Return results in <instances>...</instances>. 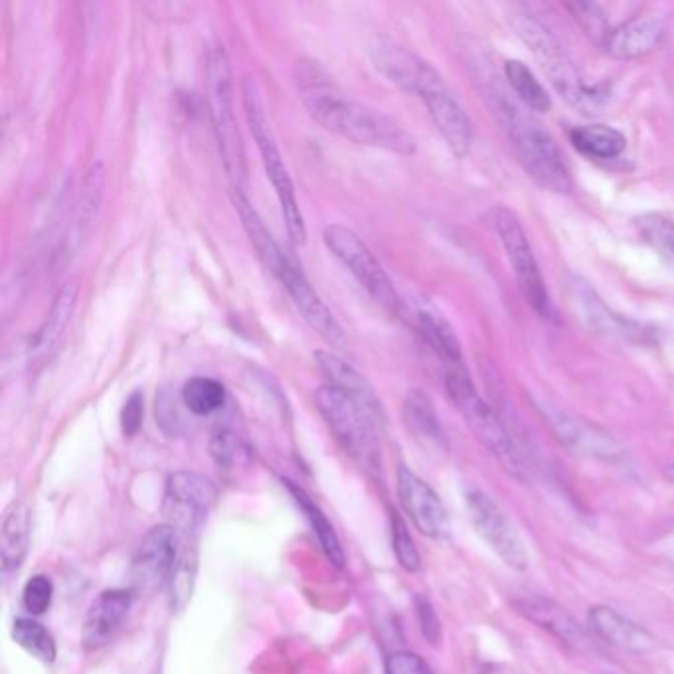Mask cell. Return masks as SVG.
Wrapping results in <instances>:
<instances>
[{
  "label": "cell",
  "mask_w": 674,
  "mask_h": 674,
  "mask_svg": "<svg viewBox=\"0 0 674 674\" xmlns=\"http://www.w3.org/2000/svg\"><path fill=\"white\" fill-rule=\"evenodd\" d=\"M512 28L519 34L520 40L531 48L532 54L538 58L544 74L570 105H574L584 115H597L608 107L611 98L608 86L587 84L558 38L541 21L529 14H517L512 18Z\"/></svg>",
  "instance_id": "3"
},
{
  "label": "cell",
  "mask_w": 674,
  "mask_h": 674,
  "mask_svg": "<svg viewBox=\"0 0 674 674\" xmlns=\"http://www.w3.org/2000/svg\"><path fill=\"white\" fill-rule=\"evenodd\" d=\"M664 476H666V481H669V483H674V461L673 463L669 465V467H666V471H664Z\"/></svg>",
  "instance_id": "42"
},
{
  "label": "cell",
  "mask_w": 674,
  "mask_h": 674,
  "mask_svg": "<svg viewBox=\"0 0 674 674\" xmlns=\"http://www.w3.org/2000/svg\"><path fill=\"white\" fill-rule=\"evenodd\" d=\"M505 76H507L510 89L517 93V98L526 110L536 111V113L550 111L552 100L546 88L532 74L531 67L519 60H509L505 66Z\"/></svg>",
  "instance_id": "29"
},
{
  "label": "cell",
  "mask_w": 674,
  "mask_h": 674,
  "mask_svg": "<svg viewBox=\"0 0 674 674\" xmlns=\"http://www.w3.org/2000/svg\"><path fill=\"white\" fill-rule=\"evenodd\" d=\"M267 271L281 283V288L285 289V293L293 301V305L297 307L301 317L305 319L313 331L321 336L325 343L332 348H344L346 346V336H344L341 322L334 319L332 310L325 305L319 293L310 285L309 279L289 259L288 254L281 255L277 259L276 266L269 267Z\"/></svg>",
  "instance_id": "11"
},
{
  "label": "cell",
  "mask_w": 674,
  "mask_h": 674,
  "mask_svg": "<svg viewBox=\"0 0 674 674\" xmlns=\"http://www.w3.org/2000/svg\"><path fill=\"white\" fill-rule=\"evenodd\" d=\"M133 606V594L127 589H107L93 599L89 606L81 643L86 651H98L105 647L122 630V623Z\"/></svg>",
  "instance_id": "18"
},
{
  "label": "cell",
  "mask_w": 674,
  "mask_h": 674,
  "mask_svg": "<svg viewBox=\"0 0 674 674\" xmlns=\"http://www.w3.org/2000/svg\"><path fill=\"white\" fill-rule=\"evenodd\" d=\"M404 313H408L409 322L414 325V329L418 331L421 339L430 344L437 356L442 358L445 368L463 365L461 346L455 336L454 329L449 327V322L445 321L440 313H435L430 307H416L414 310H404Z\"/></svg>",
  "instance_id": "24"
},
{
  "label": "cell",
  "mask_w": 674,
  "mask_h": 674,
  "mask_svg": "<svg viewBox=\"0 0 674 674\" xmlns=\"http://www.w3.org/2000/svg\"><path fill=\"white\" fill-rule=\"evenodd\" d=\"M206 93H208L216 143H218L226 175L232 182V190H243L245 151H243L242 133H240L238 117H236L232 67L221 46L211 48L208 58H206Z\"/></svg>",
  "instance_id": "6"
},
{
  "label": "cell",
  "mask_w": 674,
  "mask_h": 674,
  "mask_svg": "<svg viewBox=\"0 0 674 674\" xmlns=\"http://www.w3.org/2000/svg\"><path fill=\"white\" fill-rule=\"evenodd\" d=\"M386 674H433L420 654L409 651L392 652L386 659Z\"/></svg>",
  "instance_id": "39"
},
{
  "label": "cell",
  "mask_w": 674,
  "mask_h": 674,
  "mask_svg": "<svg viewBox=\"0 0 674 674\" xmlns=\"http://www.w3.org/2000/svg\"><path fill=\"white\" fill-rule=\"evenodd\" d=\"M211 454L214 461L224 469H233L247 461V447L242 437L232 430H220L214 433L211 442Z\"/></svg>",
  "instance_id": "35"
},
{
  "label": "cell",
  "mask_w": 674,
  "mask_h": 674,
  "mask_svg": "<svg viewBox=\"0 0 674 674\" xmlns=\"http://www.w3.org/2000/svg\"><path fill=\"white\" fill-rule=\"evenodd\" d=\"M565 9L572 12L575 23L582 26V30L594 42L603 48L611 28H609L608 18H606L603 11L599 9V4H596V2H570V4H565Z\"/></svg>",
  "instance_id": "34"
},
{
  "label": "cell",
  "mask_w": 674,
  "mask_h": 674,
  "mask_svg": "<svg viewBox=\"0 0 674 674\" xmlns=\"http://www.w3.org/2000/svg\"><path fill=\"white\" fill-rule=\"evenodd\" d=\"M666 36L669 21L663 12L645 11L611 28L603 50L615 60H639L659 50Z\"/></svg>",
  "instance_id": "16"
},
{
  "label": "cell",
  "mask_w": 674,
  "mask_h": 674,
  "mask_svg": "<svg viewBox=\"0 0 674 674\" xmlns=\"http://www.w3.org/2000/svg\"><path fill=\"white\" fill-rule=\"evenodd\" d=\"M52 596H54L52 580L48 575H34L24 586V608L33 615H42L52 606Z\"/></svg>",
  "instance_id": "38"
},
{
  "label": "cell",
  "mask_w": 674,
  "mask_h": 674,
  "mask_svg": "<svg viewBox=\"0 0 674 674\" xmlns=\"http://www.w3.org/2000/svg\"><path fill=\"white\" fill-rule=\"evenodd\" d=\"M390 522H392V544H394V554L398 558V564L411 574L418 572L421 565V556L416 548V542L409 534L406 522L396 512H392Z\"/></svg>",
  "instance_id": "36"
},
{
  "label": "cell",
  "mask_w": 674,
  "mask_h": 674,
  "mask_svg": "<svg viewBox=\"0 0 674 674\" xmlns=\"http://www.w3.org/2000/svg\"><path fill=\"white\" fill-rule=\"evenodd\" d=\"M178 564V536L170 524H161L144 536L135 554L131 577L137 589L153 592L170 582Z\"/></svg>",
  "instance_id": "14"
},
{
  "label": "cell",
  "mask_w": 674,
  "mask_h": 674,
  "mask_svg": "<svg viewBox=\"0 0 674 674\" xmlns=\"http://www.w3.org/2000/svg\"><path fill=\"white\" fill-rule=\"evenodd\" d=\"M315 404L344 452L366 471H382L377 420L351 396L329 384L315 392Z\"/></svg>",
  "instance_id": "7"
},
{
  "label": "cell",
  "mask_w": 674,
  "mask_h": 674,
  "mask_svg": "<svg viewBox=\"0 0 674 674\" xmlns=\"http://www.w3.org/2000/svg\"><path fill=\"white\" fill-rule=\"evenodd\" d=\"M218 498V488L211 479L192 471H178L168 476L165 493V514L175 531L200 529Z\"/></svg>",
  "instance_id": "13"
},
{
  "label": "cell",
  "mask_w": 674,
  "mask_h": 674,
  "mask_svg": "<svg viewBox=\"0 0 674 674\" xmlns=\"http://www.w3.org/2000/svg\"><path fill=\"white\" fill-rule=\"evenodd\" d=\"M103 185H105V170H103V165L98 163L89 168L88 177L81 187L76 220H74V240H78L86 233L89 224L93 221V216L98 214L101 196H103Z\"/></svg>",
  "instance_id": "32"
},
{
  "label": "cell",
  "mask_w": 674,
  "mask_h": 674,
  "mask_svg": "<svg viewBox=\"0 0 674 674\" xmlns=\"http://www.w3.org/2000/svg\"><path fill=\"white\" fill-rule=\"evenodd\" d=\"M488 100L503 123L510 147L524 173L544 190L570 192L572 177L562 149L552 133L524 105L510 101L505 91L488 89Z\"/></svg>",
  "instance_id": "2"
},
{
  "label": "cell",
  "mask_w": 674,
  "mask_h": 674,
  "mask_svg": "<svg viewBox=\"0 0 674 674\" xmlns=\"http://www.w3.org/2000/svg\"><path fill=\"white\" fill-rule=\"evenodd\" d=\"M589 625L599 639L623 649V651L645 652L651 651L657 645V639L652 637L649 631L637 625L630 618L621 615L620 611H615L608 606H594L589 609Z\"/></svg>",
  "instance_id": "22"
},
{
  "label": "cell",
  "mask_w": 674,
  "mask_h": 674,
  "mask_svg": "<svg viewBox=\"0 0 674 674\" xmlns=\"http://www.w3.org/2000/svg\"><path fill=\"white\" fill-rule=\"evenodd\" d=\"M570 141L582 155L597 161H611L625 153L627 139L625 135L608 125H584L575 127L570 133Z\"/></svg>",
  "instance_id": "27"
},
{
  "label": "cell",
  "mask_w": 674,
  "mask_h": 674,
  "mask_svg": "<svg viewBox=\"0 0 674 674\" xmlns=\"http://www.w3.org/2000/svg\"><path fill=\"white\" fill-rule=\"evenodd\" d=\"M643 242L674 267V221L661 214H645L635 221Z\"/></svg>",
  "instance_id": "33"
},
{
  "label": "cell",
  "mask_w": 674,
  "mask_h": 674,
  "mask_svg": "<svg viewBox=\"0 0 674 674\" xmlns=\"http://www.w3.org/2000/svg\"><path fill=\"white\" fill-rule=\"evenodd\" d=\"M398 497L414 526L428 538H443L449 534V517L442 498L423 479L409 471L398 469Z\"/></svg>",
  "instance_id": "15"
},
{
  "label": "cell",
  "mask_w": 674,
  "mask_h": 674,
  "mask_svg": "<svg viewBox=\"0 0 674 674\" xmlns=\"http://www.w3.org/2000/svg\"><path fill=\"white\" fill-rule=\"evenodd\" d=\"M467 510L476 534L493 548V552L512 570L524 572L531 564V558L519 532L497 503L483 491H473L467 495Z\"/></svg>",
  "instance_id": "12"
},
{
  "label": "cell",
  "mask_w": 674,
  "mask_h": 674,
  "mask_svg": "<svg viewBox=\"0 0 674 674\" xmlns=\"http://www.w3.org/2000/svg\"><path fill=\"white\" fill-rule=\"evenodd\" d=\"M194 575H196V558L194 554L185 552L178 558L175 574L170 577L173 586V608H185L194 586Z\"/></svg>",
  "instance_id": "37"
},
{
  "label": "cell",
  "mask_w": 674,
  "mask_h": 674,
  "mask_svg": "<svg viewBox=\"0 0 674 674\" xmlns=\"http://www.w3.org/2000/svg\"><path fill=\"white\" fill-rule=\"evenodd\" d=\"M322 242L332 257L358 281V285L365 289L377 305L387 313H402L404 303L392 279L358 233L343 224H331L322 232Z\"/></svg>",
  "instance_id": "8"
},
{
  "label": "cell",
  "mask_w": 674,
  "mask_h": 674,
  "mask_svg": "<svg viewBox=\"0 0 674 674\" xmlns=\"http://www.w3.org/2000/svg\"><path fill=\"white\" fill-rule=\"evenodd\" d=\"M402 416L408 425L409 433L420 440L425 445H435L440 447L445 443L442 423L437 418V411L433 408L432 399L428 398L425 392L421 390H411L406 399H404V408Z\"/></svg>",
  "instance_id": "26"
},
{
  "label": "cell",
  "mask_w": 674,
  "mask_h": 674,
  "mask_svg": "<svg viewBox=\"0 0 674 674\" xmlns=\"http://www.w3.org/2000/svg\"><path fill=\"white\" fill-rule=\"evenodd\" d=\"M76 301H78V288L74 283H67L58 291L50 313L46 315L42 327L36 331L28 346L30 360H42L46 354L54 351L55 344L60 343L62 334L66 332L67 325L72 321Z\"/></svg>",
  "instance_id": "23"
},
{
  "label": "cell",
  "mask_w": 674,
  "mask_h": 674,
  "mask_svg": "<svg viewBox=\"0 0 674 674\" xmlns=\"http://www.w3.org/2000/svg\"><path fill=\"white\" fill-rule=\"evenodd\" d=\"M242 96L247 127H250L255 144H257L267 180L276 192L281 216H283L285 228H288L289 240L295 245H305L307 243L305 218H303V212L298 206L293 180L289 177L288 166L283 163V156L277 147L276 137H274L271 125L267 119L266 107H264L262 93H259L255 79L247 78L243 81Z\"/></svg>",
  "instance_id": "4"
},
{
  "label": "cell",
  "mask_w": 674,
  "mask_h": 674,
  "mask_svg": "<svg viewBox=\"0 0 674 674\" xmlns=\"http://www.w3.org/2000/svg\"><path fill=\"white\" fill-rule=\"evenodd\" d=\"M445 390L455 408L459 409L467 425L471 428V432L475 433L476 440L495 455V459L505 467V471L524 481L526 467L517 443L510 437L509 430L498 418L497 411L479 396L475 384L463 365L445 368Z\"/></svg>",
  "instance_id": "5"
},
{
  "label": "cell",
  "mask_w": 674,
  "mask_h": 674,
  "mask_svg": "<svg viewBox=\"0 0 674 674\" xmlns=\"http://www.w3.org/2000/svg\"><path fill=\"white\" fill-rule=\"evenodd\" d=\"M541 409L544 418L552 425L556 437L564 443L568 449H572L574 454L606 459V461H615L623 455V447H621L620 442L613 440V435L603 432L601 428L572 418L564 411L552 409L550 406H542Z\"/></svg>",
  "instance_id": "17"
},
{
  "label": "cell",
  "mask_w": 674,
  "mask_h": 674,
  "mask_svg": "<svg viewBox=\"0 0 674 674\" xmlns=\"http://www.w3.org/2000/svg\"><path fill=\"white\" fill-rule=\"evenodd\" d=\"M315 365L319 368V372L327 380L329 386L336 387V390L344 392L346 396H351L374 420H382V404L378 399L377 390L372 387V384L356 368H353L348 363H344L341 356L327 353V351L315 353Z\"/></svg>",
  "instance_id": "21"
},
{
  "label": "cell",
  "mask_w": 674,
  "mask_h": 674,
  "mask_svg": "<svg viewBox=\"0 0 674 674\" xmlns=\"http://www.w3.org/2000/svg\"><path fill=\"white\" fill-rule=\"evenodd\" d=\"M144 418V398L141 392H133L122 409V428L127 437H133L141 430Z\"/></svg>",
  "instance_id": "40"
},
{
  "label": "cell",
  "mask_w": 674,
  "mask_h": 674,
  "mask_svg": "<svg viewBox=\"0 0 674 674\" xmlns=\"http://www.w3.org/2000/svg\"><path fill=\"white\" fill-rule=\"evenodd\" d=\"M514 608L524 620L552 633L556 639L574 647L575 651H586L592 647V637L586 630L580 627V623L562 606L554 603L552 599L542 596L519 597L514 601Z\"/></svg>",
  "instance_id": "19"
},
{
  "label": "cell",
  "mask_w": 674,
  "mask_h": 674,
  "mask_svg": "<svg viewBox=\"0 0 674 674\" xmlns=\"http://www.w3.org/2000/svg\"><path fill=\"white\" fill-rule=\"evenodd\" d=\"M491 224L507 252L526 303L544 319H554L552 301L544 283L538 262L532 254L531 242L517 214L505 206H497L491 212Z\"/></svg>",
  "instance_id": "9"
},
{
  "label": "cell",
  "mask_w": 674,
  "mask_h": 674,
  "mask_svg": "<svg viewBox=\"0 0 674 674\" xmlns=\"http://www.w3.org/2000/svg\"><path fill=\"white\" fill-rule=\"evenodd\" d=\"M28 538H30V510L23 503L12 505L2 520V534H0V560L4 574H11L23 565L28 552Z\"/></svg>",
  "instance_id": "25"
},
{
  "label": "cell",
  "mask_w": 674,
  "mask_h": 674,
  "mask_svg": "<svg viewBox=\"0 0 674 674\" xmlns=\"http://www.w3.org/2000/svg\"><path fill=\"white\" fill-rule=\"evenodd\" d=\"M283 483L288 485L289 493L295 498L298 509L303 510V514L309 520L313 532L317 534V538L321 542L322 552L327 554V558H329L336 568H343V546H341V541H339L336 532L332 529L331 522L327 519V514L310 500L309 495H307L301 486L295 485L293 481H283Z\"/></svg>",
  "instance_id": "28"
},
{
  "label": "cell",
  "mask_w": 674,
  "mask_h": 674,
  "mask_svg": "<svg viewBox=\"0 0 674 674\" xmlns=\"http://www.w3.org/2000/svg\"><path fill=\"white\" fill-rule=\"evenodd\" d=\"M416 608H418V618H420L423 637L432 645H435V643L440 641V637H442V625H440V620L435 615V609L432 608V603L425 597H418L416 599Z\"/></svg>",
  "instance_id": "41"
},
{
  "label": "cell",
  "mask_w": 674,
  "mask_h": 674,
  "mask_svg": "<svg viewBox=\"0 0 674 674\" xmlns=\"http://www.w3.org/2000/svg\"><path fill=\"white\" fill-rule=\"evenodd\" d=\"M12 639L23 647L24 651L33 654L34 659L46 664L55 661V643L50 631L46 630L42 623L21 618L12 625Z\"/></svg>",
  "instance_id": "31"
},
{
  "label": "cell",
  "mask_w": 674,
  "mask_h": 674,
  "mask_svg": "<svg viewBox=\"0 0 674 674\" xmlns=\"http://www.w3.org/2000/svg\"><path fill=\"white\" fill-rule=\"evenodd\" d=\"M298 100L313 122L346 141L382 149L394 155L416 153L414 137L392 117L353 100L319 64L298 60L293 69Z\"/></svg>",
  "instance_id": "1"
},
{
  "label": "cell",
  "mask_w": 674,
  "mask_h": 674,
  "mask_svg": "<svg viewBox=\"0 0 674 674\" xmlns=\"http://www.w3.org/2000/svg\"><path fill=\"white\" fill-rule=\"evenodd\" d=\"M421 101L425 103L433 125L442 133L443 141L447 143L449 151L455 156L463 158L471 151L473 125L463 107L459 105V101L455 100L454 93L447 89V86H443Z\"/></svg>",
  "instance_id": "20"
},
{
  "label": "cell",
  "mask_w": 674,
  "mask_h": 674,
  "mask_svg": "<svg viewBox=\"0 0 674 674\" xmlns=\"http://www.w3.org/2000/svg\"><path fill=\"white\" fill-rule=\"evenodd\" d=\"M370 60L380 76L414 98L423 100L445 86L442 76L425 60L387 36H377L370 42Z\"/></svg>",
  "instance_id": "10"
},
{
  "label": "cell",
  "mask_w": 674,
  "mask_h": 674,
  "mask_svg": "<svg viewBox=\"0 0 674 674\" xmlns=\"http://www.w3.org/2000/svg\"><path fill=\"white\" fill-rule=\"evenodd\" d=\"M180 398L194 416H212L220 411L228 398L226 387L218 380L208 377H194L185 382L180 390Z\"/></svg>",
  "instance_id": "30"
}]
</instances>
